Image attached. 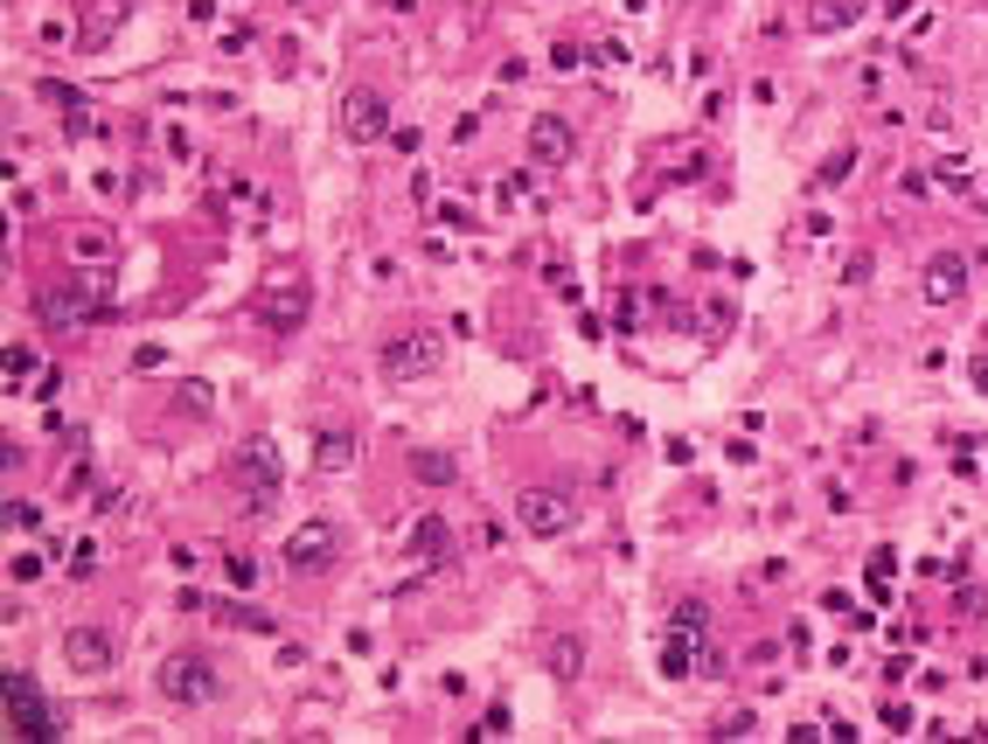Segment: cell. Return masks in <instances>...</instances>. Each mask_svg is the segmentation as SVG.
Returning <instances> with one entry per match:
<instances>
[{"mask_svg":"<svg viewBox=\"0 0 988 744\" xmlns=\"http://www.w3.org/2000/svg\"><path fill=\"white\" fill-rule=\"evenodd\" d=\"M376 362H384V376H425L432 362H439V334H390L384 349H376Z\"/></svg>","mask_w":988,"mask_h":744,"instance_id":"52a82bcc","label":"cell"},{"mask_svg":"<svg viewBox=\"0 0 988 744\" xmlns=\"http://www.w3.org/2000/svg\"><path fill=\"white\" fill-rule=\"evenodd\" d=\"M63 661L78 668V675H105V668H111V634H105V626H70V634H63Z\"/></svg>","mask_w":988,"mask_h":744,"instance_id":"30bf717a","label":"cell"},{"mask_svg":"<svg viewBox=\"0 0 988 744\" xmlns=\"http://www.w3.org/2000/svg\"><path fill=\"white\" fill-rule=\"evenodd\" d=\"M223 578H231L237 591H251L258 584V557H231V564H223Z\"/></svg>","mask_w":988,"mask_h":744,"instance_id":"ffe728a7","label":"cell"},{"mask_svg":"<svg viewBox=\"0 0 988 744\" xmlns=\"http://www.w3.org/2000/svg\"><path fill=\"white\" fill-rule=\"evenodd\" d=\"M411 473H417V481H432V487H446V481H452V473H460V467H452L446 452H411Z\"/></svg>","mask_w":988,"mask_h":744,"instance_id":"ac0fdd59","label":"cell"},{"mask_svg":"<svg viewBox=\"0 0 988 744\" xmlns=\"http://www.w3.org/2000/svg\"><path fill=\"white\" fill-rule=\"evenodd\" d=\"M849 167H857V146H835L822 161V181H849Z\"/></svg>","mask_w":988,"mask_h":744,"instance_id":"d6986e66","label":"cell"},{"mask_svg":"<svg viewBox=\"0 0 988 744\" xmlns=\"http://www.w3.org/2000/svg\"><path fill=\"white\" fill-rule=\"evenodd\" d=\"M70 251H78V258H105V251H111V237H105V231H84L78 244H70Z\"/></svg>","mask_w":988,"mask_h":744,"instance_id":"44dd1931","label":"cell"},{"mask_svg":"<svg viewBox=\"0 0 988 744\" xmlns=\"http://www.w3.org/2000/svg\"><path fill=\"white\" fill-rule=\"evenodd\" d=\"M690 668H696V634H675V626H669V640H661V675L690 682Z\"/></svg>","mask_w":988,"mask_h":744,"instance_id":"e0dca14e","label":"cell"},{"mask_svg":"<svg viewBox=\"0 0 988 744\" xmlns=\"http://www.w3.org/2000/svg\"><path fill=\"white\" fill-rule=\"evenodd\" d=\"M307 307H314V285L307 279H279V285H264L258 320L272 334H299V328H307Z\"/></svg>","mask_w":988,"mask_h":744,"instance_id":"5b68a950","label":"cell"},{"mask_svg":"<svg viewBox=\"0 0 988 744\" xmlns=\"http://www.w3.org/2000/svg\"><path fill=\"white\" fill-rule=\"evenodd\" d=\"M237 481H244V501H251V508H264L279 494V460H272L264 438H251V446L237 452Z\"/></svg>","mask_w":988,"mask_h":744,"instance_id":"ba28073f","label":"cell"},{"mask_svg":"<svg viewBox=\"0 0 988 744\" xmlns=\"http://www.w3.org/2000/svg\"><path fill=\"white\" fill-rule=\"evenodd\" d=\"M35 320H43L49 334L98 328V320H105V293H98V285H49V293L35 299Z\"/></svg>","mask_w":988,"mask_h":744,"instance_id":"3957f363","label":"cell"},{"mask_svg":"<svg viewBox=\"0 0 988 744\" xmlns=\"http://www.w3.org/2000/svg\"><path fill=\"white\" fill-rule=\"evenodd\" d=\"M334 529L328 522H307V529H293V543H286V564L299 570V578H314V570H328L334 564Z\"/></svg>","mask_w":988,"mask_h":744,"instance_id":"9c48e42d","label":"cell"},{"mask_svg":"<svg viewBox=\"0 0 988 744\" xmlns=\"http://www.w3.org/2000/svg\"><path fill=\"white\" fill-rule=\"evenodd\" d=\"M516 522L529 529V536H564V529L578 522V501L564 487H522L516 494Z\"/></svg>","mask_w":988,"mask_h":744,"instance_id":"277c9868","label":"cell"},{"mask_svg":"<svg viewBox=\"0 0 988 744\" xmlns=\"http://www.w3.org/2000/svg\"><path fill=\"white\" fill-rule=\"evenodd\" d=\"M355 460V432H341V425H328V432H314V467H328V473H341Z\"/></svg>","mask_w":988,"mask_h":744,"instance_id":"9a60e30c","label":"cell"},{"mask_svg":"<svg viewBox=\"0 0 988 744\" xmlns=\"http://www.w3.org/2000/svg\"><path fill=\"white\" fill-rule=\"evenodd\" d=\"M43 105H56L63 111V126L78 132V140H91V132H105V119H98V105L84 98V91H70V84H56V78H43Z\"/></svg>","mask_w":988,"mask_h":744,"instance_id":"8fae6325","label":"cell"},{"mask_svg":"<svg viewBox=\"0 0 988 744\" xmlns=\"http://www.w3.org/2000/svg\"><path fill=\"white\" fill-rule=\"evenodd\" d=\"M341 132H349L355 146H376L390 132V105H384V91H369V84H355V91H341Z\"/></svg>","mask_w":988,"mask_h":744,"instance_id":"8992f818","label":"cell"},{"mask_svg":"<svg viewBox=\"0 0 988 744\" xmlns=\"http://www.w3.org/2000/svg\"><path fill=\"white\" fill-rule=\"evenodd\" d=\"M502 731H508V710H487V717H481V723H473V731H467V737H502Z\"/></svg>","mask_w":988,"mask_h":744,"instance_id":"7402d4cb","label":"cell"},{"mask_svg":"<svg viewBox=\"0 0 988 744\" xmlns=\"http://www.w3.org/2000/svg\"><path fill=\"white\" fill-rule=\"evenodd\" d=\"M585 654H592V647H585V634H550V640H543V675L578 682V675H585Z\"/></svg>","mask_w":988,"mask_h":744,"instance_id":"4fadbf2b","label":"cell"},{"mask_svg":"<svg viewBox=\"0 0 988 744\" xmlns=\"http://www.w3.org/2000/svg\"><path fill=\"white\" fill-rule=\"evenodd\" d=\"M529 154H537L543 167H564V161H572V154H578V132H572V126H564V119H557V111H543V119H537V126H529Z\"/></svg>","mask_w":988,"mask_h":744,"instance_id":"7c38bea8","label":"cell"},{"mask_svg":"<svg viewBox=\"0 0 988 744\" xmlns=\"http://www.w3.org/2000/svg\"><path fill=\"white\" fill-rule=\"evenodd\" d=\"M0 717H8V737H63L49 696L35 689V675H22V668H8V682H0Z\"/></svg>","mask_w":988,"mask_h":744,"instance_id":"7a4b0ae2","label":"cell"},{"mask_svg":"<svg viewBox=\"0 0 988 744\" xmlns=\"http://www.w3.org/2000/svg\"><path fill=\"white\" fill-rule=\"evenodd\" d=\"M411 543H417V557H425L432 570H439V564H452V529L439 522V515H425V522H417V536H411Z\"/></svg>","mask_w":988,"mask_h":744,"instance_id":"2e32d148","label":"cell"},{"mask_svg":"<svg viewBox=\"0 0 988 744\" xmlns=\"http://www.w3.org/2000/svg\"><path fill=\"white\" fill-rule=\"evenodd\" d=\"M961 279H967V258H954V251H933V258H926V293H933V299H954Z\"/></svg>","mask_w":988,"mask_h":744,"instance_id":"5bb4252c","label":"cell"},{"mask_svg":"<svg viewBox=\"0 0 988 744\" xmlns=\"http://www.w3.org/2000/svg\"><path fill=\"white\" fill-rule=\"evenodd\" d=\"M154 689L175 702V710H202V702L216 696V661L196 654V647H181V654H167L154 668Z\"/></svg>","mask_w":988,"mask_h":744,"instance_id":"6da1fadb","label":"cell"}]
</instances>
